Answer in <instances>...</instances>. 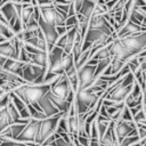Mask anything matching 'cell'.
<instances>
[{
    "instance_id": "obj_1",
    "label": "cell",
    "mask_w": 146,
    "mask_h": 146,
    "mask_svg": "<svg viewBox=\"0 0 146 146\" xmlns=\"http://www.w3.org/2000/svg\"><path fill=\"white\" fill-rule=\"evenodd\" d=\"M51 84H24L19 88L15 89L13 92L18 96L26 105H33L39 112L41 111V107L39 106V102L47 95V92L50 90Z\"/></svg>"
},
{
    "instance_id": "obj_2",
    "label": "cell",
    "mask_w": 146,
    "mask_h": 146,
    "mask_svg": "<svg viewBox=\"0 0 146 146\" xmlns=\"http://www.w3.org/2000/svg\"><path fill=\"white\" fill-rule=\"evenodd\" d=\"M104 95V94H103ZM102 94H97L91 91L90 89H86L82 91H78L75 95V104L79 111V114H86L95 110L97 103L99 102Z\"/></svg>"
},
{
    "instance_id": "obj_3",
    "label": "cell",
    "mask_w": 146,
    "mask_h": 146,
    "mask_svg": "<svg viewBox=\"0 0 146 146\" xmlns=\"http://www.w3.org/2000/svg\"><path fill=\"white\" fill-rule=\"evenodd\" d=\"M60 117H62V112L54 116H50V117H47V119L40 121V127H39L38 135L35 137V141H34L36 145H42L44 143V140L50 135L56 132V129L58 127Z\"/></svg>"
},
{
    "instance_id": "obj_4",
    "label": "cell",
    "mask_w": 146,
    "mask_h": 146,
    "mask_svg": "<svg viewBox=\"0 0 146 146\" xmlns=\"http://www.w3.org/2000/svg\"><path fill=\"white\" fill-rule=\"evenodd\" d=\"M48 72V68L41 67L34 63H27L23 67L22 78L30 84H42V81Z\"/></svg>"
},
{
    "instance_id": "obj_5",
    "label": "cell",
    "mask_w": 146,
    "mask_h": 146,
    "mask_svg": "<svg viewBox=\"0 0 146 146\" xmlns=\"http://www.w3.org/2000/svg\"><path fill=\"white\" fill-rule=\"evenodd\" d=\"M122 43L125 46V48L130 51L132 57L139 55L141 51L146 49V31L140 32L137 34H132L124 38H119Z\"/></svg>"
},
{
    "instance_id": "obj_6",
    "label": "cell",
    "mask_w": 146,
    "mask_h": 146,
    "mask_svg": "<svg viewBox=\"0 0 146 146\" xmlns=\"http://www.w3.org/2000/svg\"><path fill=\"white\" fill-rule=\"evenodd\" d=\"M40 13L41 17L49 24L54 26H63L65 25L67 16L62 14L55 6L52 5H47V6H41L40 7Z\"/></svg>"
},
{
    "instance_id": "obj_7",
    "label": "cell",
    "mask_w": 146,
    "mask_h": 146,
    "mask_svg": "<svg viewBox=\"0 0 146 146\" xmlns=\"http://www.w3.org/2000/svg\"><path fill=\"white\" fill-rule=\"evenodd\" d=\"M96 66L97 65H90L86 64L83 65L80 70H78V75H79V87L78 91H82L86 89H89L91 84L95 81V73H96ZM76 91V92H78Z\"/></svg>"
},
{
    "instance_id": "obj_8",
    "label": "cell",
    "mask_w": 146,
    "mask_h": 146,
    "mask_svg": "<svg viewBox=\"0 0 146 146\" xmlns=\"http://www.w3.org/2000/svg\"><path fill=\"white\" fill-rule=\"evenodd\" d=\"M63 54L64 49L55 46L50 51H49V66H48V72L52 73L55 75H63L65 74L64 67H63Z\"/></svg>"
},
{
    "instance_id": "obj_9",
    "label": "cell",
    "mask_w": 146,
    "mask_h": 146,
    "mask_svg": "<svg viewBox=\"0 0 146 146\" xmlns=\"http://www.w3.org/2000/svg\"><path fill=\"white\" fill-rule=\"evenodd\" d=\"M113 122H114V132H115V136L117 138L119 144L124 138H127L129 136H137L138 135L137 125L133 121L127 122L123 120H117V121H113Z\"/></svg>"
},
{
    "instance_id": "obj_10",
    "label": "cell",
    "mask_w": 146,
    "mask_h": 146,
    "mask_svg": "<svg viewBox=\"0 0 146 146\" xmlns=\"http://www.w3.org/2000/svg\"><path fill=\"white\" fill-rule=\"evenodd\" d=\"M50 91H51L52 94H55L56 96H58V97H60V98L67 100L68 96H70L74 90L72 89V86H71V83H70L67 76H66L65 74H63V75H59V78L51 84ZM74 92H75V91H74Z\"/></svg>"
},
{
    "instance_id": "obj_11",
    "label": "cell",
    "mask_w": 146,
    "mask_h": 146,
    "mask_svg": "<svg viewBox=\"0 0 146 146\" xmlns=\"http://www.w3.org/2000/svg\"><path fill=\"white\" fill-rule=\"evenodd\" d=\"M38 24H39V27H40V31L43 33L46 40H47V43H48V48H49V51L56 46L58 39H59V35L57 33V30H56V26L47 23L41 16L38 21Z\"/></svg>"
},
{
    "instance_id": "obj_12",
    "label": "cell",
    "mask_w": 146,
    "mask_h": 146,
    "mask_svg": "<svg viewBox=\"0 0 146 146\" xmlns=\"http://www.w3.org/2000/svg\"><path fill=\"white\" fill-rule=\"evenodd\" d=\"M39 127H40V121L31 119L30 122L27 123V125L25 127V129L22 131V133L16 139V141H21V143H32V141H35V137L38 135Z\"/></svg>"
},
{
    "instance_id": "obj_13",
    "label": "cell",
    "mask_w": 146,
    "mask_h": 146,
    "mask_svg": "<svg viewBox=\"0 0 146 146\" xmlns=\"http://www.w3.org/2000/svg\"><path fill=\"white\" fill-rule=\"evenodd\" d=\"M123 81V80H122ZM122 83V82H121ZM135 84V83H133ZM133 84L132 86H128V87H124L122 84H119L115 89H113L111 92H108L107 95H105L104 92V97L107 98V99H111V100H114L116 103H124L125 99L131 95L132 92V89H133Z\"/></svg>"
},
{
    "instance_id": "obj_14",
    "label": "cell",
    "mask_w": 146,
    "mask_h": 146,
    "mask_svg": "<svg viewBox=\"0 0 146 146\" xmlns=\"http://www.w3.org/2000/svg\"><path fill=\"white\" fill-rule=\"evenodd\" d=\"M108 49L111 52L112 57H116V58H121L124 60H129L130 58H132V55L130 54V51L125 48V46L122 43V41L116 38L114 39L110 44H108Z\"/></svg>"
},
{
    "instance_id": "obj_15",
    "label": "cell",
    "mask_w": 146,
    "mask_h": 146,
    "mask_svg": "<svg viewBox=\"0 0 146 146\" xmlns=\"http://www.w3.org/2000/svg\"><path fill=\"white\" fill-rule=\"evenodd\" d=\"M145 31H146V27H144L141 25H138V24H136L131 21H128L125 23V25L116 32V38H124V36H129V35L137 34V33L145 32Z\"/></svg>"
},
{
    "instance_id": "obj_16",
    "label": "cell",
    "mask_w": 146,
    "mask_h": 146,
    "mask_svg": "<svg viewBox=\"0 0 146 146\" xmlns=\"http://www.w3.org/2000/svg\"><path fill=\"white\" fill-rule=\"evenodd\" d=\"M47 96H48V98L50 99V102L54 104V106H55L59 112L63 113V112H68V111H70V107H71V104H72V103H68L67 100H65V99H63V98L56 96V95L52 94L50 90L47 92Z\"/></svg>"
},
{
    "instance_id": "obj_17",
    "label": "cell",
    "mask_w": 146,
    "mask_h": 146,
    "mask_svg": "<svg viewBox=\"0 0 146 146\" xmlns=\"http://www.w3.org/2000/svg\"><path fill=\"white\" fill-rule=\"evenodd\" d=\"M25 63L21 62L19 59H13V58H8L7 62L3 65V70L9 71L14 74H17L19 76H22V72H23V67H24Z\"/></svg>"
},
{
    "instance_id": "obj_18",
    "label": "cell",
    "mask_w": 146,
    "mask_h": 146,
    "mask_svg": "<svg viewBox=\"0 0 146 146\" xmlns=\"http://www.w3.org/2000/svg\"><path fill=\"white\" fill-rule=\"evenodd\" d=\"M39 106L41 107V111L48 116V117H50V116H54V115H56V114H58V113H60L55 106H54V104L50 102V99L48 98V96L46 95L40 102H39Z\"/></svg>"
},
{
    "instance_id": "obj_19",
    "label": "cell",
    "mask_w": 146,
    "mask_h": 146,
    "mask_svg": "<svg viewBox=\"0 0 146 146\" xmlns=\"http://www.w3.org/2000/svg\"><path fill=\"white\" fill-rule=\"evenodd\" d=\"M0 55L5 56L7 58L17 59L16 48L10 40H5L3 42H0Z\"/></svg>"
},
{
    "instance_id": "obj_20",
    "label": "cell",
    "mask_w": 146,
    "mask_h": 146,
    "mask_svg": "<svg viewBox=\"0 0 146 146\" xmlns=\"http://www.w3.org/2000/svg\"><path fill=\"white\" fill-rule=\"evenodd\" d=\"M31 62L41 66L48 68L49 66V52L48 51H40L38 54L31 55Z\"/></svg>"
},
{
    "instance_id": "obj_21",
    "label": "cell",
    "mask_w": 146,
    "mask_h": 146,
    "mask_svg": "<svg viewBox=\"0 0 146 146\" xmlns=\"http://www.w3.org/2000/svg\"><path fill=\"white\" fill-rule=\"evenodd\" d=\"M97 5V1L96 0H84L80 11L78 14L87 17V18H91L94 16V13H95V7Z\"/></svg>"
},
{
    "instance_id": "obj_22",
    "label": "cell",
    "mask_w": 146,
    "mask_h": 146,
    "mask_svg": "<svg viewBox=\"0 0 146 146\" xmlns=\"http://www.w3.org/2000/svg\"><path fill=\"white\" fill-rule=\"evenodd\" d=\"M112 56H111V52H110V49H108V46H106V47H104V48H100L99 50H97L92 56H91V58L90 59H96V60H104V59H108V58H111Z\"/></svg>"
},
{
    "instance_id": "obj_23",
    "label": "cell",
    "mask_w": 146,
    "mask_h": 146,
    "mask_svg": "<svg viewBox=\"0 0 146 146\" xmlns=\"http://www.w3.org/2000/svg\"><path fill=\"white\" fill-rule=\"evenodd\" d=\"M68 129L70 133L73 136H78L79 133V115H73L68 117Z\"/></svg>"
},
{
    "instance_id": "obj_24",
    "label": "cell",
    "mask_w": 146,
    "mask_h": 146,
    "mask_svg": "<svg viewBox=\"0 0 146 146\" xmlns=\"http://www.w3.org/2000/svg\"><path fill=\"white\" fill-rule=\"evenodd\" d=\"M62 62H63V67H64V71H68L70 68H72L73 66H75V62H74V57L72 54H63V58H62Z\"/></svg>"
},
{
    "instance_id": "obj_25",
    "label": "cell",
    "mask_w": 146,
    "mask_h": 146,
    "mask_svg": "<svg viewBox=\"0 0 146 146\" xmlns=\"http://www.w3.org/2000/svg\"><path fill=\"white\" fill-rule=\"evenodd\" d=\"M139 140H140V138H139L138 135H137V136H129V137L124 138V139L120 143L119 146H132V145L137 144Z\"/></svg>"
},
{
    "instance_id": "obj_26",
    "label": "cell",
    "mask_w": 146,
    "mask_h": 146,
    "mask_svg": "<svg viewBox=\"0 0 146 146\" xmlns=\"http://www.w3.org/2000/svg\"><path fill=\"white\" fill-rule=\"evenodd\" d=\"M120 120H123V121H127V122H132L133 121V116L130 112V108L128 106H125L122 111V114H121V117Z\"/></svg>"
},
{
    "instance_id": "obj_27",
    "label": "cell",
    "mask_w": 146,
    "mask_h": 146,
    "mask_svg": "<svg viewBox=\"0 0 146 146\" xmlns=\"http://www.w3.org/2000/svg\"><path fill=\"white\" fill-rule=\"evenodd\" d=\"M79 23V18H78V15H74V16H70L66 18V22H65V26L67 27H73V26H76Z\"/></svg>"
},
{
    "instance_id": "obj_28",
    "label": "cell",
    "mask_w": 146,
    "mask_h": 146,
    "mask_svg": "<svg viewBox=\"0 0 146 146\" xmlns=\"http://www.w3.org/2000/svg\"><path fill=\"white\" fill-rule=\"evenodd\" d=\"M74 144L73 143H71V141H67V140H65L64 138H62L60 136L50 145V146H73Z\"/></svg>"
},
{
    "instance_id": "obj_29",
    "label": "cell",
    "mask_w": 146,
    "mask_h": 146,
    "mask_svg": "<svg viewBox=\"0 0 146 146\" xmlns=\"http://www.w3.org/2000/svg\"><path fill=\"white\" fill-rule=\"evenodd\" d=\"M0 146H30L26 143H21L16 140H2V144Z\"/></svg>"
},
{
    "instance_id": "obj_30",
    "label": "cell",
    "mask_w": 146,
    "mask_h": 146,
    "mask_svg": "<svg viewBox=\"0 0 146 146\" xmlns=\"http://www.w3.org/2000/svg\"><path fill=\"white\" fill-rule=\"evenodd\" d=\"M78 141L82 146H90V138L86 136H78Z\"/></svg>"
},
{
    "instance_id": "obj_31",
    "label": "cell",
    "mask_w": 146,
    "mask_h": 146,
    "mask_svg": "<svg viewBox=\"0 0 146 146\" xmlns=\"http://www.w3.org/2000/svg\"><path fill=\"white\" fill-rule=\"evenodd\" d=\"M71 29H72V27H71ZM71 29L67 27V26H65V25H63V26H56V30H57V33H58L59 36H63V35L67 34V32H68Z\"/></svg>"
},
{
    "instance_id": "obj_32",
    "label": "cell",
    "mask_w": 146,
    "mask_h": 146,
    "mask_svg": "<svg viewBox=\"0 0 146 146\" xmlns=\"http://www.w3.org/2000/svg\"><path fill=\"white\" fill-rule=\"evenodd\" d=\"M66 42H67V34H65V35H63V36H59V39H58L56 46L59 47V48H62V49H64L65 46H66Z\"/></svg>"
},
{
    "instance_id": "obj_33",
    "label": "cell",
    "mask_w": 146,
    "mask_h": 146,
    "mask_svg": "<svg viewBox=\"0 0 146 146\" xmlns=\"http://www.w3.org/2000/svg\"><path fill=\"white\" fill-rule=\"evenodd\" d=\"M48 116L43 113V112H35L32 116H31V119H34V120H38V121H42V120H44V119H47Z\"/></svg>"
},
{
    "instance_id": "obj_34",
    "label": "cell",
    "mask_w": 146,
    "mask_h": 146,
    "mask_svg": "<svg viewBox=\"0 0 146 146\" xmlns=\"http://www.w3.org/2000/svg\"><path fill=\"white\" fill-rule=\"evenodd\" d=\"M38 2V6L41 7V6H47V5H52L55 2V0H36Z\"/></svg>"
},
{
    "instance_id": "obj_35",
    "label": "cell",
    "mask_w": 146,
    "mask_h": 146,
    "mask_svg": "<svg viewBox=\"0 0 146 146\" xmlns=\"http://www.w3.org/2000/svg\"><path fill=\"white\" fill-rule=\"evenodd\" d=\"M90 146H100V141L98 138H90Z\"/></svg>"
},
{
    "instance_id": "obj_36",
    "label": "cell",
    "mask_w": 146,
    "mask_h": 146,
    "mask_svg": "<svg viewBox=\"0 0 146 146\" xmlns=\"http://www.w3.org/2000/svg\"><path fill=\"white\" fill-rule=\"evenodd\" d=\"M7 57H5V56H2V55H0V66L1 67H3V65H5V63L7 62Z\"/></svg>"
},
{
    "instance_id": "obj_37",
    "label": "cell",
    "mask_w": 146,
    "mask_h": 146,
    "mask_svg": "<svg viewBox=\"0 0 146 146\" xmlns=\"http://www.w3.org/2000/svg\"><path fill=\"white\" fill-rule=\"evenodd\" d=\"M141 10H143V11H145V13H146V6H144V7H143V8H141Z\"/></svg>"
},
{
    "instance_id": "obj_38",
    "label": "cell",
    "mask_w": 146,
    "mask_h": 146,
    "mask_svg": "<svg viewBox=\"0 0 146 146\" xmlns=\"http://www.w3.org/2000/svg\"><path fill=\"white\" fill-rule=\"evenodd\" d=\"M105 1V3H107V2H110V1H112V0H104Z\"/></svg>"
},
{
    "instance_id": "obj_39",
    "label": "cell",
    "mask_w": 146,
    "mask_h": 146,
    "mask_svg": "<svg viewBox=\"0 0 146 146\" xmlns=\"http://www.w3.org/2000/svg\"><path fill=\"white\" fill-rule=\"evenodd\" d=\"M17 1H19V0H17Z\"/></svg>"
},
{
    "instance_id": "obj_40",
    "label": "cell",
    "mask_w": 146,
    "mask_h": 146,
    "mask_svg": "<svg viewBox=\"0 0 146 146\" xmlns=\"http://www.w3.org/2000/svg\"><path fill=\"white\" fill-rule=\"evenodd\" d=\"M145 73H146V72H145Z\"/></svg>"
},
{
    "instance_id": "obj_41",
    "label": "cell",
    "mask_w": 146,
    "mask_h": 146,
    "mask_svg": "<svg viewBox=\"0 0 146 146\" xmlns=\"http://www.w3.org/2000/svg\"><path fill=\"white\" fill-rule=\"evenodd\" d=\"M145 1H146V0H145Z\"/></svg>"
}]
</instances>
